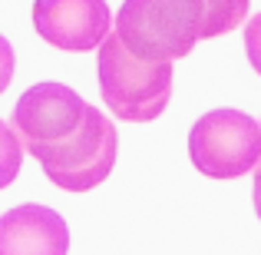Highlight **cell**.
<instances>
[{
  "label": "cell",
  "instance_id": "7",
  "mask_svg": "<svg viewBox=\"0 0 261 255\" xmlns=\"http://www.w3.org/2000/svg\"><path fill=\"white\" fill-rule=\"evenodd\" d=\"M202 17H198V40H215L231 33L248 17V0H198Z\"/></svg>",
  "mask_w": 261,
  "mask_h": 255
},
{
  "label": "cell",
  "instance_id": "2",
  "mask_svg": "<svg viewBox=\"0 0 261 255\" xmlns=\"http://www.w3.org/2000/svg\"><path fill=\"white\" fill-rule=\"evenodd\" d=\"M96 80L102 103L116 120L152 123L166 113L172 100V63H149L122 47L116 33H109L96 53Z\"/></svg>",
  "mask_w": 261,
  "mask_h": 255
},
{
  "label": "cell",
  "instance_id": "9",
  "mask_svg": "<svg viewBox=\"0 0 261 255\" xmlns=\"http://www.w3.org/2000/svg\"><path fill=\"white\" fill-rule=\"evenodd\" d=\"M245 57H248L251 70H258L261 77V13L245 24Z\"/></svg>",
  "mask_w": 261,
  "mask_h": 255
},
{
  "label": "cell",
  "instance_id": "12",
  "mask_svg": "<svg viewBox=\"0 0 261 255\" xmlns=\"http://www.w3.org/2000/svg\"><path fill=\"white\" fill-rule=\"evenodd\" d=\"M258 126H261V123H258Z\"/></svg>",
  "mask_w": 261,
  "mask_h": 255
},
{
  "label": "cell",
  "instance_id": "6",
  "mask_svg": "<svg viewBox=\"0 0 261 255\" xmlns=\"http://www.w3.org/2000/svg\"><path fill=\"white\" fill-rule=\"evenodd\" d=\"M70 229L50 205L23 202L0 216V255H66Z\"/></svg>",
  "mask_w": 261,
  "mask_h": 255
},
{
  "label": "cell",
  "instance_id": "11",
  "mask_svg": "<svg viewBox=\"0 0 261 255\" xmlns=\"http://www.w3.org/2000/svg\"><path fill=\"white\" fill-rule=\"evenodd\" d=\"M251 202H255L258 222H261V163H258V169H255V189H251Z\"/></svg>",
  "mask_w": 261,
  "mask_h": 255
},
{
  "label": "cell",
  "instance_id": "10",
  "mask_svg": "<svg viewBox=\"0 0 261 255\" xmlns=\"http://www.w3.org/2000/svg\"><path fill=\"white\" fill-rule=\"evenodd\" d=\"M13 66H17V57H13V47H10V40L0 33V93H4L7 86H10V80H13Z\"/></svg>",
  "mask_w": 261,
  "mask_h": 255
},
{
  "label": "cell",
  "instance_id": "3",
  "mask_svg": "<svg viewBox=\"0 0 261 255\" xmlns=\"http://www.w3.org/2000/svg\"><path fill=\"white\" fill-rule=\"evenodd\" d=\"M198 0H122L116 13V37L133 57L162 63L189 57L198 43Z\"/></svg>",
  "mask_w": 261,
  "mask_h": 255
},
{
  "label": "cell",
  "instance_id": "8",
  "mask_svg": "<svg viewBox=\"0 0 261 255\" xmlns=\"http://www.w3.org/2000/svg\"><path fill=\"white\" fill-rule=\"evenodd\" d=\"M20 163H23V143L10 123L0 120V189H7L20 176Z\"/></svg>",
  "mask_w": 261,
  "mask_h": 255
},
{
  "label": "cell",
  "instance_id": "5",
  "mask_svg": "<svg viewBox=\"0 0 261 255\" xmlns=\"http://www.w3.org/2000/svg\"><path fill=\"white\" fill-rule=\"evenodd\" d=\"M106 0H33V30L57 50L89 53L109 37Z\"/></svg>",
  "mask_w": 261,
  "mask_h": 255
},
{
  "label": "cell",
  "instance_id": "4",
  "mask_svg": "<svg viewBox=\"0 0 261 255\" xmlns=\"http://www.w3.org/2000/svg\"><path fill=\"white\" fill-rule=\"evenodd\" d=\"M189 159L208 179H238L261 163V126L242 109H212L189 129Z\"/></svg>",
  "mask_w": 261,
  "mask_h": 255
},
{
  "label": "cell",
  "instance_id": "1",
  "mask_svg": "<svg viewBox=\"0 0 261 255\" xmlns=\"http://www.w3.org/2000/svg\"><path fill=\"white\" fill-rule=\"evenodd\" d=\"M23 153L43 166L63 192H89L106 182L119 156L116 123L66 83H37L17 100L10 116Z\"/></svg>",
  "mask_w": 261,
  "mask_h": 255
}]
</instances>
